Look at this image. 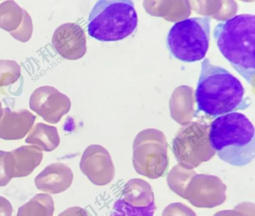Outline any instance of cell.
Listing matches in <instances>:
<instances>
[{"mask_svg": "<svg viewBox=\"0 0 255 216\" xmlns=\"http://www.w3.org/2000/svg\"><path fill=\"white\" fill-rule=\"evenodd\" d=\"M195 98L196 113L202 111L212 117L243 110L251 105L240 81L207 58L201 63Z\"/></svg>", "mask_w": 255, "mask_h": 216, "instance_id": "cell-1", "label": "cell"}, {"mask_svg": "<svg viewBox=\"0 0 255 216\" xmlns=\"http://www.w3.org/2000/svg\"><path fill=\"white\" fill-rule=\"evenodd\" d=\"M255 16L240 14L222 21L213 36L223 56L250 85L255 73Z\"/></svg>", "mask_w": 255, "mask_h": 216, "instance_id": "cell-2", "label": "cell"}, {"mask_svg": "<svg viewBox=\"0 0 255 216\" xmlns=\"http://www.w3.org/2000/svg\"><path fill=\"white\" fill-rule=\"evenodd\" d=\"M209 137L219 158L230 165L243 166L254 159L255 127L241 112L217 117L210 125Z\"/></svg>", "mask_w": 255, "mask_h": 216, "instance_id": "cell-3", "label": "cell"}, {"mask_svg": "<svg viewBox=\"0 0 255 216\" xmlns=\"http://www.w3.org/2000/svg\"><path fill=\"white\" fill-rule=\"evenodd\" d=\"M137 24V15L129 0H100L89 16L88 32L101 41H116L130 35Z\"/></svg>", "mask_w": 255, "mask_h": 216, "instance_id": "cell-4", "label": "cell"}, {"mask_svg": "<svg viewBox=\"0 0 255 216\" xmlns=\"http://www.w3.org/2000/svg\"><path fill=\"white\" fill-rule=\"evenodd\" d=\"M210 23L209 16L190 17L175 23L166 37L171 55L185 62L203 59L209 48Z\"/></svg>", "mask_w": 255, "mask_h": 216, "instance_id": "cell-5", "label": "cell"}, {"mask_svg": "<svg viewBox=\"0 0 255 216\" xmlns=\"http://www.w3.org/2000/svg\"><path fill=\"white\" fill-rule=\"evenodd\" d=\"M132 164L135 171L149 179L165 176L169 167L167 142L163 132L147 128L135 137L132 144Z\"/></svg>", "mask_w": 255, "mask_h": 216, "instance_id": "cell-6", "label": "cell"}, {"mask_svg": "<svg viewBox=\"0 0 255 216\" xmlns=\"http://www.w3.org/2000/svg\"><path fill=\"white\" fill-rule=\"evenodd\" d=\"M210 125L192 122L181 127L172 141L171 150L179 164L193 169L215 154L209 137Z\"/></svg>", "mask_w": 255, "mask_h": 216, "instance_id": "cell-7", "label": "cell"}, {"mask_svg": "<svg viewBox=\"0 0 255 216\" xmlns=\"http://www.w3.org/2000/svg\"><path fill=\"white\" fill-rule=\"evenodd\" d=\"M226 188L217 176L196 174L188 185L186 199L197 208H214L225 201Z\"/></svg>", "mask_w": 255, "mask_h": 216, "instance_id": "cell-8", "label": "cell"}, {"mask_svg": "<svg viewBox=\"0 0 255 216\" xmlns=\"http://www.w3.org/2000/svg\"><path fill=\"white\" fill-rule=\"evenodd\" d=\"M29 107L46 122L57 123L70 109V99L55 88L45 86L36 89L29 99Z\"/></svg>", "mask_w": 255, "mask_h": 216, "instance_id": "cell-9", "label": "cell"}, {"mask_svg": "<svg viewBox=\"0 0 255 216\" xmlns=\"http://www.w3.org/2000/svg\"><path fill=\"white\" fill-rule=\"evenodd\" d=\"M81 172L94 185L105 186L115 176V167L109 151L99 144H91L84 150L80 162Z\"/></svg>", "mask_w": 255, "mask_h": 216, "instance_id": "cell-10", "label": "cell"}, {"mask_svg": "<svg viewBox=\"0 0 255 216\" xmlns=\"http://www.w3.org/2000/svg\"><path fill=\"white\" fill-rule=\"evenodd\" d=\"M52 43L56 52L68 60L82 58L87 50L84 31L75 23H64L58 27L53 34Z\"/></svg>", "mask_w": 255, "mask_h": 216, "instance_id": "cell-11", "label": "cell"}, {"mask_svg": "<svg viewBox=\"0 0 255 216\" xmlns=\"http://www.w3.org/2000/svg\"><path fill=\"white\" fill-rule=\"evenodd\" d=\"M42 150L36 145H23L5 156V171L11 179L30 174L41 163Z\"/></svg>", "mask_w": 255, "mask_h": 216, "instance_id": "cell-12", "label": "cell"}, {"mask_svg": "<svg viewBox=\"0 0 255 216\" xmlns=\"http://www.w3.org/2000/svg\"><path fill=\"white\" fill-rule=\"evenodd\" d=\"M74 175L71 168L63 163L47 166L34 179L35 186L41 191L51 194L66 191L71 185Z\"/></svg>", "mask_w": 255, "mask_h": 216, "instance_id": "cell-13", "label": "cell"}, {"mask_svg": "<svg viewBox=\"0 0 255 216\" xmlns=\"http://www.w3.org/2000/svg\"><path fill=\"white\" fill-rule=\"evenodd\" d=\"M35 118L33 113L25 109L11 111L8 108H3L0 138L8 140L23 138L31 129Z\"/></svg>", "mask_w": 255, "mask_h": 216, "instance_id": "cell-14", "label": "cell"}, {"mask_svg": "<svg viewBox=\"0 0 255 216\" xmlns=\"http://www.w3.org/2000/svg\"><path fill=\"white\" fill-rule=\"evenodd\" d=\"M122 199L135 207H146L154 204V195L149 183L134 178L128 180L122 191Z\"/></svg>", "mask_w": 255, "mask_h": 216, "instance_id": "cell-15", "label": "cell"}, {"mask_svg": "<svg viewBox=\"0 0 255 216\" xmlns=\"http://www.w3.org/2000/svg\"><path fill=\"white\" fill-rule=\"evenodd\" d=\"M25 142L35 144L44 151L51 152L58 146L60 139L55 126L37 123L27 135Z\"/></svg>", "mask_w": 255, "mask_h": 216, "instance_id": "cell-16", "label": "cell"}, {"mask_svg": "<svg viewBox=\"0 0 255 216\" xmlns=\"http://www.w3.org/2000/svg\"><path fill=\"white\" fill-rule=\"evenodd\" d=\"M54 205L51 196L37 194L18 208L16 216H53Z\"/></svg>", "mask_w": 255, "mask_h": 216, "instance_id": "cell-17", "label": "cell"}, {"mask_svg": "<svg viewBox=\"0 0 255 216\" xmlns=\"http://www.w3.org/2000/svg\"><path fill=\"white\" fill-rule=\"evenodd\" d=\"M24 9L13 0L0 3V28L9 33L16 30L21 24Z\"/></svg>", "mask_w": 255, "mask_h": 216, "instance_id": "cell-18", "label": "cell"}, {"mask_svg": "<svg viewBox=\"0 0 255 216\" xmlns=\"http://www.w3.org/2000/svg\"><path fill=\"white\" fill-rule=\"evenodd\" d=\"M196 174L193 169H186L177 164L171 169L167 175L168 185L175 193L186 199L188 185Z\"/></svg>", "mask_w": 255, "mask_h": 216, "instance_id": "cell-19", "label": "cell"}, {"mask_svg": "<svg viewBox=\"0 0 255 216\" xmlns=\"http://www.w3.org/2000/svg\"><path fill=\"white\" fill-rule=\"evenodd\" d=\"M155 209L154 204L146 207H135L122 198L115 203L112 216H153Z\"/></svg>", "mask_w": 255, "mask_h": 216, "instance_id": "cell-20", "label": "cell"}, {"mask_svg": "<svg viewBox=\"0 0 255 216\" xmlns=\"http://www.w3.org/2000/svg\"><path fill=\"white\" fill-rule=\"evenodd\" d=\"M19 64L11 60H0V87L13 84L20 76Z\"/></svg>", "mask_w": 255, "mask_h": 216, "instance_id": "cell-21", "label": "cell"}, {"mask_svg": "<svg viewBox=\"0 0 255 216\" xmlns=\"http://www.w3.org/2000/svg\"><path fill=\"white\" fill-rule=\"evenodd\" d=\"M32 32L33 24L31 17L24 9L21 24L16 30L9 33L14 39L22 42H26L30 39Z\"/></svg>", "mask_w": 255, "mask_h": 216, "instance_id": "cell-22", "label": "cell"}, {"mask_svg": "<svg viewBox=\"0 0 255 216\" xmlns=\"http://www.w3.org/2000/svg\"><path fill=\"white\" fill-rule=\"evenodd\" d=\"M213 216H255V204L249 202H243L232 210L219 211Z\"/></svg>", "mask_w": 255, "mask_h": 216, "instance_id": "cell-23", "label": "cell"}, {"mask_svg": "<svg viewBox=\"0 0 255 216\" xmlns=\"http://www.w3.org/2000/svg\"><path fill=\"white\" fill-rule=\"evenodd\" d=\"M162 216H196V215L186 205L181 203H173L164 209Z\"/></svg>", "mask_w": 255, "mask_h": 216, "instance_id": "cell-24", "label": "cell"}, {"mask_svg": "<svg viewBox=\"0 0 255 216\" xmlns=\"http://www.w3.org/2000/svg\"><path fill=\"white\" fill-rule=\"evenodd\" d=\"M6 151L0 150V187L6 186L11 180L5 171V156Z\"/></svg>", "mask_w": 255, "mask_h": 216, "instance_id": "cell-25", "label": "cell"}, {"mask_svg": "<svg viewBox=\"0 0 255 216\" xmlns=\"http://www.w3.org/2000/svg\"><path fill=\"white\" fill-rule=\"evenodd\" d=\"M58 216H88V215L84 209L75 206L67 209Z\"/></svg>", "mask_w": 255, "mask_h": 216, "instance_id": "cell-26", "label": "cell"}, {"mask_svg": "<svg viewBox=\"0 0 255 216\" xmlns=\"http://www.w3.org/2000/svg\"><path fill=\"white\" fill-rule=\"evenodd\" d=\"M12 207L9 201L0 196V216H11Z\"/></svg>", "mask_w": 255, "mask_h": 216, "instance_id": "cell-27", "label": "cell"}, {"mask_svg": "<svg viewBox=\"0 0 255 216\" xmlns=\"http://www.w3.org/2000/svg\"><path fill=\"white\" fill-rule=\"evenodd\" d=\"M2 114H3V108L1 107V105L0 102V120L2 116Z\"/></svg>", "mask_w": 255, "mask_h": 216, "instance_id": "cell-28", "label": "cell"}]
</instances>
